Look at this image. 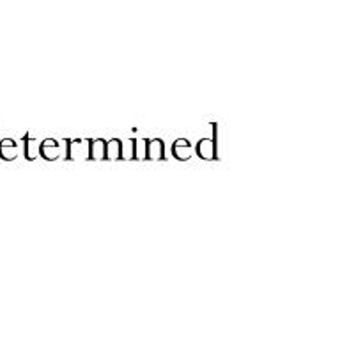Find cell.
<instances>
[{
  "label": "cell",
  "mask_w": 363,
  "mask_h": 340,
  "mask_svg": "<svg viewBox=\"0 0 363 340\" xmlns=\"http://www.w3.org/2000/svg\"><path fill=\"white\" fill-rule=\"evenodd\" d=\"M213 138H200L195 145V153L200 160L206 161H216L218 160V145H216V138H218V124L213 122Z\"/></svg>",
  "instance_id": "obj_1"
},
{
  "label": "cell",
  "mask_w": 363,
  "mask_h": 340,
  "mask_svg": "<svg viewBox=\"0 0 363 340\" xmlns=\"http://www.w3.org/2000/svg\"><path fill=\"white\" fill-rule=\"evenodd\" d=\"M66 142V161H76L80 158L89 156V142L76 138V140H64Z\"/></svg>",
  "instance_id": "obj_2"
},
{
  "label": "cell",
  "mask_w": 363,
  "mask_h": 340,
  "mask_svg": "<svg viewBox=\"0 0 363 340\" xmlns=\"http://www.w3.org/2000/svg\"><path fill=\"white\" fill-rule=\"evenodd\" d=\"M145 160L165 161V144L161 138H145Z\"/></svg>",
  "instance_id": "obj_3"
},
{
  "label": "cell",
  "mask_w": 363,
  "mask_h": 340,
  "mask_svg": "<svg viewBox=\"0 0 363 340\" xmlns=\"http://www.w3.org/2000/svg\"><path fill=\"white\" fill-rule=\"evenodd\" d=\"M89 142V161H106V140L103 138H87Z\"/></svg>",
  "instance_id": "obj_4"
},
{
  "label": "cell",
  "mask_w": 363,
  "mask_h": 340,
  "mask_svg": "<svg viewBox=\"0 0 363 340\" xmlns=\"http://www.w3.org/2000/svg\"><path fill=\"white\" fill-rule=\"evenodd\" d=\"M60 147L59 142L55 138H45L43 142H40V156L47 161H55L59 158Z\"/></svg>",
  "instance_id": "obj_5"
},
{
  "label": "cell",
  "mask_w": 363,
  "mask_h": 340,
  "mask_svg": "<svg viewBox=\"0 0 363 340\" xmlns=\"http://www.w3.org/2000/svg\"><path fill=\"white\" fill-rule=\"evenodd\" d=\"M193 145L186 140V138H179L172 144V156L179 161H188L192 158Z\"/></svg>",
  "instance_id": "obj_6"
},
{
  "label": "cell",
  "mask_w": 363,
  "mask_h": 340,
  "mask_svg": "<svg viewBox=\"0 0 363 340\" xmlns=\"http://www.w3.org/2000/svg\"><path fill=\"white\" fill-rule=\"evenodd\" d=\"M24 153H25V160L27 161H34L35 158H40V140L31 137V133L24 135Z\"/></svg>",
  "instance_id": "obj_7"
},
{
  "label": "cell",
  "mask_w": 363,
  "mask_h": 340,
  "mask_svg": "<svg viewBox=\"0 0 363 340\" xmlns=\"http://www.w3.org/2000/svg\"><path fill=\"white\" fill-rule=\"evenodd\" d=\"M18 156V144L13 138H2L0 140V158L4 161H13Z\"/></svg>",
  "instance_id": "obj_8"
},
{
  "label": "cell",
  "mask_w": 363,
  "mask_h": 340,
  "mask_svg": "<svg viewBox=\"0 0 363 340\" xmlns=\"http://www.w3.org/2000/svg\"><path fill=\"white\" fill-rule=\"evenodd\" d=\"M122 161V140L112 138L106 142V161Z\"/></svg>",
  "instance_id": "obj_9"
},
{
  "label": "cell",
  "mask_w": 363,
  "mask_h": 340,
  "mask_svg": "<svg viewBox=\"0 0 363 340\" xmlns=\"http://www.w3.org/2000/svg\"><path fill=\"white\" fill-rule=\"evenodd\" d=\"M135 151H137V140H135V138H129V140L122 142V160L137 161Z\"/></svg>",
  "instance_id": "obj_10"
},
{
  "label": "cell",
  "mask_w": 363,
  "mask_h": 340,
  "mask_svg": "<svg viewBox=\"0 0 363 340\" xmlns=\"http://www.w3.org/2000/svg\"><path fill=\"white\" fill-rule=\"evenodd\" d=\"M135 156L138 160H145V138L144 140H137V151H135Z\"/></svg>",
  "instance_id": "obj_11"
}]
</instances>
